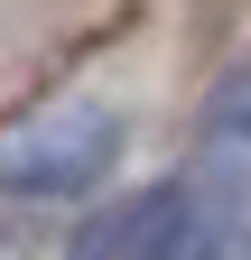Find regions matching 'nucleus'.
I'll return each mask as SVG.
<instances>
[{"mask_svg": "<svg viewBox=\"0 0 251 260\" xmlns=\"http://www.w3.org/2000/svg\"><path fill=\"white\" fill-rule=\"evenodd\" d=\"M112 149H121V121L103 103H47L0 130V186L10 195H84V186H103Z\"/></svg>", "mask_w": 251, "mask_h": 260, "instance_id": "1", "label": "nucleus"}, {"mask_svg": "<svg viewBox=\"0 0 251 260\" xmlns=\"http://www.w3.org/2000/svg\"><path fill=\"white\" fill-rule=\"evenodd\" d=\"M186 205H196V214H224V223H242V214H251V56L205 93Z\"/></svg>", "mask_w": 251, "mask_h": 260, "instance_id": "2", "label": "nucleus"}, {"mask_svg": "<svg viewBox=\"0 0 251 260\" xmlns=\"http://www.w3.org/2000/svg\"><path fill=\"white\" fill-rule=\"evenodd\" d=\"M177 223H186V186H149V195L112 205V214L84 233V260H168Z\"/></svg>", "mask_w": 251, "mask_h": 260, "instance_id": "3", "label": "nucleus"}]
</instances>
